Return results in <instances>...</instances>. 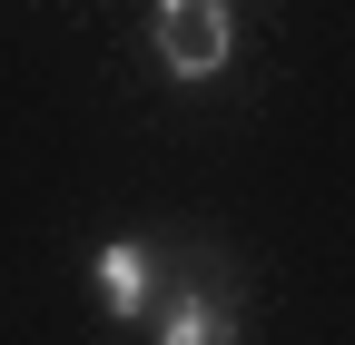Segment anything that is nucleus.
Wrapping results in <instances>:
<instances>
[{
    "instance_id": "obj_1",
    "label": "nucleus",
    "mask_w": 355,
    "mask_h": 345,
    "mask_svg": "<svg viewBox=\"0 0 355 345\" xmlns=\"http://www.w3.org/2000/svg\"><path fill=\"white\" fill-rule=\"evenodd\" d=\"M158 60L178 69V79H217L227 69V50H237V20H227V0H158Z\"/></svg>"
},
{
    "instance_id": "obj_2",
    "label": "nucleus",
    "mask_w": 355,
    "mask_h": 345,
    "mask_svg": "<svg viewBox=\"0 0 355 345\" xmlns=\"http://www.w3.org/2000/svg\"><path fill=\"white\" fill-rule=\"evenodd\" d=\"M148 296H158L148 247H128V237H119V247H99V306H109V316H139Z\"/></svg>"
},
{
    "instance_id": "obj_3",
    "label": "nucleus",
    "mask_w": 355,
    "mask_h": 345,
    "mask_svg": "<svg viewBox=\"0 0 355 345\" xmlns=\"http://www.w3.org/2000/svg\"><path fill=\"white\" fill-rule=\"evenodd\" d=\"M158 345H227V306H217V296H188V306L168 316Z\"/></svg>"
}]
</instances>
